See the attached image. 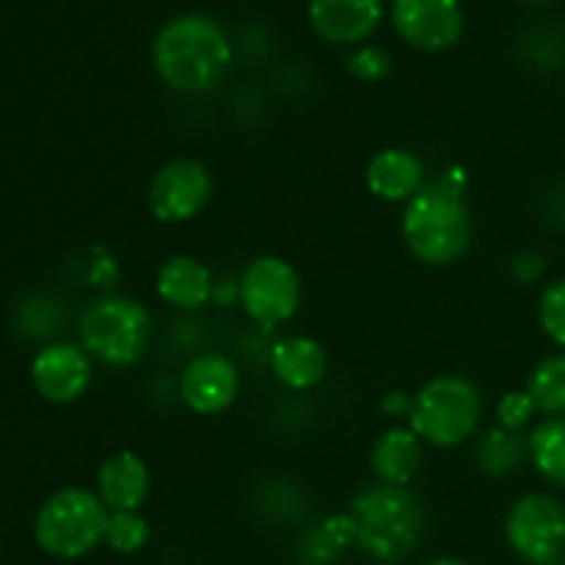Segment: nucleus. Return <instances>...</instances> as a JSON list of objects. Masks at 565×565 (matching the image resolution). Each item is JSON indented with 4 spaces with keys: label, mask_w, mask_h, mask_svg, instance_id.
<instances>
[{
    "label": "nucleus",
    "mask_w": 565,
    "mask_h": 565,
    "mask_svg": "<svg viewBox=\"0 0 565 565\" xmlns=\"http://www.w3.org/2000/svg\"><path fill=\"white\" fill-rule=\"evenodd\" d=\"M160 81L180 94H204L218 86L232 64V42L207 14H180L166 22L152 42Z\"/></svg>",
    "instance_id": "1"
},
{
    "label": "nucleus",
    "mask_w": 565,
    "mask_h": 565,
    "mask_svg": "<svg viewBox=\"0 0 565 565\" xmlns=\"http://www.w3.org/2000/svg\"><path fill=\"white\" fill-rule=\"evenodd\" d=\"M463 171L428 182L403 210V241L425 265H452L472 243V210L463 199Z\"/></svg>",
    "instance_id": "2"
},
{
    "label": "nucleus",
    "mask_w": 565,
    "mask_h": 565,
    "mask_svg": "<svg viewBox=\"0 0 565 565\" xmlns=\"http://www.w3.org/2000/svg\"><path fill=\"white\" fill-rule=\"evenodd\" d=\"M348 516L359 550L390 565L412 555L425 533L423 502L406 486H367L351 500Z\"/></svg>",
    "instance_id": "3"
},
{
    "label": "nucleus",
    "mask_w": 565,
    "mask_h": 565,
    "mask_svg": "<svg viewBox=\"0 0 565 565\" xmlns=\"http://www.w3.org/2000/svg\"><path fill=\"white\" fill-rule=\"evenodd\" d=\"M483 417V395L461 375H436L414 395L408 428L434 447L463 445Z\"/></svg>",
    "instance_id": "4"
},
{
    "label": "nucleus",
    "mask_w": 565,
    "mask_h": 565,
    "mask_svg": "<svg viewBox=\"0 0 565 565\" xmlns=\"http://www.w3.org/2000/svg\"><path fill=\"white\" fill-rule=\"evenodd\" d=\"M108 522L110 511L99 494L86 489H61L39 508L33 535L47 555L75 561L103 544Z\"/></svg>",
    "instance_id": "5"
},
{
    "label": "nucleus",
    "mask_w": 565,
    "mask_h": 565,
    "mask_svg": "<svg viewBox=\"0 0 565 565\" xmlns=\"http://www.w3.org/2000/svg\"><path fill=\"white\" fill-rule=\"evenodd\" d=\"M81 337L88 356L110 367H132L147 353L149 337H152V315L136 298H97L83 312Z\"/></svg>",
    "instance_id": "6"
},
{
    "label": "nucleus",
    "mask_w": 565,
    "mask_h": 565,
    "mask_svg": "<svg viewBox=\"0 0 565 565\" xmlns=\"http://www.w3.org/2000/svg\"><path fill=\"white\" fill-rule=\"evenodd\" d=\"M237 298L248 318L263 329L287 323L301 307V276L287 259L265 254L246 265Z\"/></svg>",
    "instance_id": "7"
},
{
    "label": "nucleus",
    "mask_w": 565,
    "mask_h": 565,
    "mask_svg": "<svg viewBox=\"0 0 565 565\" xmlns=\"http://www.w3.org/2000/svg\"><path fill=\"white\" fill-rule=\"evenodd\" d=\"M505 539L522 561L557 565L565 557V505L550 494L522 497L508 511Z\"/></svg>",
    "instance_id": "8"
},
{
    "label": "nucleus",
    "mask_w": 565,
    "mask_h": 565,
    "mask_svg": "<svg viewBox=\"0 0 565 565\" xmlns=\"http://www.w3.org/2000/svg\"><path fill=\"white\" fill-rule=\"evenodd\" d=\"M213 174L196 158H177L160 166L149 182L147 202L160 224H185L207 207Z\"/></svg>",
    "instance_id": "9"
},
{
    "label": "nucleus",
    "mask_w": 565,
    "mask_h": 565,
    "mask_svg": "<svg viewBox=\"0 0 565 565\" xmlns=\"http://www.w3.org/2000/svg\"><path fill=\"white\" fill-rule=\"evenodd\" d=\"M392 25L408 47L441 53L461 42V0H392Z\"/></svg>",
    "instance_id": "10"
},
{
    "label": "nucleus",
    "mask_w": 565,
    "mask_h": 565,
    "mask_svg": "<svg viewBox=\"0 0 565 565\" xmlns=\"http://www.w3.org/2000/svg\"><path fill=\"white\" fill-rule=\"evenodd\" d=\"M241 392V373L235 362L218 353L196 356L180 375V397L193 414L215 417L224 414Z\"/></svg>",
    "instance_id": "11"
},
{
    "label": "nucleus",
    "mask_w": 565,
    "mask_h": 565,
    "mask_svg": "<svg viewBox=\"0 0 565 565\" xmlns=\"http://www.w3.org/2000/svg\"><path fill=\"white\" fill-rule=\"evenodd\" d=\"M33 390L55 406H66L86 395L92 384V359L86 348L77 345H50L39 351L31 364Z\"/></svg>",
    "instance_id": "12"
},
{
    "label": "nucleus",
    "mask_w": 565,
    "mask_h": 565,
    "mask_svg": "<svg viewBox=\"0 0 565 565\" xmlns=\"http://www.w3.org/2000/svg\"><path fill=\"white\" fill-rule=\"evenodd\" d=\"M384 0H309V22L329 44H359L373 36Z\"/></svg>",
    "instance_id": "13"
},
{
    "label": "nucleus",
    "mask_w": 565,
    "mask_h": 565,
    "mask_svg": "<svg viewBox=\"0 0 565 565\" xmlns=\"http://www.w3.org/2000/svg\"><path fill=\"white\" fill-rule=\"evenodd\" d=\"M364 182L370 193L384 202H412L425 188V163L412 149H381L367 163Z\"/></svg>",
    "instance_id": "14"
},
{
    "label": "nucleus",
    "mask_w": 565,
    "mask_h": 565,
    "mask_svg": "<svg viewBox=\"0 0 565 565\" xmlns=\"http://www.w3.org/2000/svg\"><path fill=\"white\" fill-rule=\"evenodd\" d=\"M152 480L141 456L121 450L105 458L97 472V494L110 513L138 511L147 502Z\"/></svg>",
    "instance_id": "15"
},
{
    "label": "nucleus",
    "mask_w": 565,
    "mask_h": 565,
    "mask_svg": "<svg viewBox=\"0 0 565 565\" xmlns=\"http://www.w3.org/2000/svg\"><path fill=\"white\" fill-rule=\"evenodd\" d=\"M270 370L287 390L307 392L326 379L329 356H326V348L312 337H285L270 351Z\"/></svg>",
    "instance_id": "16"
},
{
    "label": "nucleus",
    "mask_w": 565,
    "mask_h": 565,
    "mask_svg": "<svg viewBox=\"0 0 565 565\" xmlns=\"http://www.w3.org/2000/svg\"><path fill=\"white\" fill-rule=\"evenodd\" d=\"M154 290L169 307L191 312V309H202L215 296V281L213 274L196 257L177 254L160 265Z\"/></svg>",
    "instance_id": "17"
},
{
    "label": "nucleus",
    "mask_w": 565,
    "mask_h": 565,
    "mask_svg": "<svg viewBox=\"0 0 565 565\" xmlns=\"http://www.w3.org/2000/svg\"><path fill=\"white\" fill-rule=\"evenodd\" d=\"M370 463L381 483L408 486L423 467V439L412 428H390L373 445Z\"/></svg>",
    "instance_id": "18"
},
{
    "label": "nucleus",
    "mask_w": 565,
    "mask_h": 565,
    "mask_svg": "<svg viewBox=\"0 0 565 565\" xmlns=\"http://www.w3.org/2000/svg\"><path fill=\"white\" fill-rule=\"evenodd\" d=\"M530 458V436L502 425L486 430L478 441V467L489 478H505Z\"/></svg>",
    "instance_id": "19"
},
{
    "label": "nucleus",
    "mask_w": 565,
    "mask_h": 565,
    "mask_svg": "<svg viewBox=\"0 0 565 565\" xmlns=\"http://www.w3.org/2000/svg\"><path fill=\"white\" fill-rule=\"evenodd\" d=\"M351 544H356L353 522L348 513H340V516L315 524L303 535L301 546H298V557H301L303 565H331Z\"/></svg>",
    "instance_id": "20"
},
{
    "label": "nucleus",
    "mask_w": 565,
    "mask_h": 565,
    "mask_svg": "<svg viewBox=\"0 0 565 565\" xmlns=\"http://www.w3.org/2000/svg\"><path fill=\"white\" fill-rule=\"evenodd\" d=\"M530 461L557 489H565V417H550L530 434Z\"/></svg>",
    "instance_id": "21"
},
{
    "label": "nucleus",
    "mask_w": 565,
    "mask_h": 565,
    "mask_svg": "<svg viewBox=\"0 0 565 565\" xmlns=\"http://www.w3.org/2000/svg\"><path fill=\"white\" fill-rule=\"evenodd\" d=\"M527 395L546 417H565V353L544 359L527 381Z\"/></svg>",
    "instance_id": "22"
},
{
    "label": "nucleus",
    "mask_w": 565,
    "mask_h": 565,
    "mask_svg": "<svg viewBox=\"0 0 565 565\" xmlns=\"http://www.w3.org/2000/svg\"><path fill=\"white\" fill-rule=\"evenodd\" d=\"M105 541L114 552L119 555H132V552L143 550L149 541V524L147 519L138 511H125V513H110L108 533Z\"/></svg>",
    "instance_id": "23"
},
{
    "label": "nucleus",
    "mask_w": 565,
    "mask_h": 565,
    "mask_svg": "<svg viewBox=\"0 0 565 565\" xmlns=\"http://www.w3.org/2000/svg\"><path fill=\"white\" fill-rule=\"evenodd\" d=\"M539 320L544 334L565 351V279L552 281L539 301Z\"/></svg>",
    "instance_id": "24"
},
{
    "label": "nucleus",
    "mask_w": 565,
    "mask_h": 565,
    "mask_svg": "<svg viewBox=\"0 0 565 565\" xmlns=\"http://www.w3.org/2000/svg\"><path fill=\"white\" fill-rule=\"evenodd\" d=\"M348 72H351L356 81L364 83H379L384 77L392 75V55L384 47H359L356 53H351L348 58Z\"/></svg>",
    "instance_id": "25"
},
{
    "label": "nucleus",
    "mask_w": 565,
    "mask_h": 565,
    "mask_svg": "<svg viewBox=\"0 0 565 565\" xmlns=\"http://www.w3.org/2000/svg\"><path fill=\"white\" fill-rule=\"evenodd\" d=\"M535 403L533 397L524 392H508L500 403H497V419H500L502 428L508 430H522L524 425H530V419L535 417Z\"/></svg>",
    "instance_id": "26"
},
{
    "label": "nucleus",
    "mask_w": 565,
    "mask_h": 565,
    "mask_svg": "<svg viewBox=\"0 0 565 565\" xmlns=\"http://www.w3.org/2000/svg\"><path fill=\"white\" fill-rule=\"evenodd\" d=\"M511 270H513V276L522 281V285H533V281H539L541 276H544L546 263L539 252H522L513 257Z\"/></svg>",
    "instance_id": "27"
},
{
    "label": "nucleus",
    "mask_w": 565,
    "mask_h": 565,
    "mask_svg": "<svg viewBox=\"0 0 565 565\" xmlns=\"http://www.w3.org/2000/svg\"><path fill=\"white\" fill-rule=\"evenodd\" d=\"M381 408H384L390 417H408L414 408V395H406V392H386L384 401H381Z\"/></svg>",
    "instance_id": "28"
},
{
    "label": "nucleus",
    "mask_w": 565,
    "mask_h": 565,
    "mask_svg": "<svg viewBox=\"0 0 565 565\" xmlns=\"http://www.w3.org/2000/svg\"><path fill=\"white\" fill-rule=\"evenodd\" d=\"M425 565H469V563L458 561V557H439V561H430V563H425Z\"/></svg>",
    "instance_id": "29"
},
{
    "label": "nucleus",
    "mask_w": 565,
    "mask_h": 565,
    "mask_svg": "<svg viewBox=\"0 0 565 565\" xmlns=\"http://www.w3.org/2000/svg\"><path fill=\"white\" fill-rule=\"evenodd\" d=\"M522 3H550V0H522Z\"/></svg>",
    "instance_id": "30"
},
{
    "label": "nucleus",
    "mask_w": 565,
    "mask_h": 565,
    "mask_svg": "<svg viewBox=\"0 0 565 565\" xmlns=\"http://www.w3.org/2000/svg\"><path fill=\"white\" fill-rule=\"evenodd\" d=\"M392 565H395V563H392Z\"/></svg>",
    "instance_id": "31"
}]
</instances>
